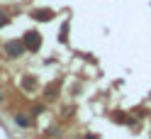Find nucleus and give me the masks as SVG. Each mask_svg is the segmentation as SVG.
<instances>
[{
    "mask_svg": "<svg viewBox=\"0 0 151 139\" xmlns=\"http://www.w3.org/2000/svg\"><path fill=\"white\" fill-rule=\"evenodd\" d=\"M24 49H27V44H24V42H7V44H5V54H7L10 59L22 56Z\"/></svg>",
    "mask_w": 151,
    "mask_h": 139,
    "instance_id": "nucleus-1",
    "label": "nucleus"
},
{
    "mask_svg": "<svg viewBox=\"0 0 151 139\" xmlns=\"http://www.w3.org/2000/svg\"><path fill=\"white\" fill-rule=\"evenodd\" d=\"M24 44H27V49L37 51V49L42 46V37H39V32H27V34H24Z\"/></svg>",
    "mask_w": 151,
    "mask_h": 139,
    "instance_id": "nucleus-2",
    "label": "nucleus"
},
{
    "mask_svg": "<svg viewBox=\"0 0 151 139\" xmlns=\"http://www.w3.org/2000/svg\"><path fill=\"white\" fill-rule=\"evenodd\" d=\"M34 17H37V20H42V22H46V20H51V12L49 10H39V12H34Z\"/></svg>",
    "mask_w": 151,
    "mask_h": 139,
    "instance_id": "nucleus-3",
    "label": "nucleus"
},
{
    "mask_svg": "<svg viewBox=\"0 0 151 139\" xmlns=\"http://www.w3.org/2000/svg\"><path fill=\"white\" fill-rule=\"evenodd\" d=\"M15 122L20 125V127H27V125H29V120H27L24 115H17V117H15Z\"/></svg>",
    "mask_w": 151,
    "mask_h": 139,
    "instance_id": "nucleus-4",
    "label": "nucleus"
},
{
    "mask_svg": "<svg viewBox=\"0 0 151 139\" xmlns=\"http://www.w3.org/2000/svg\"><path fill=\"white\" fill-rule=\"evenodd\" d=\"M5 24H7V15L0 12V27H5Z\"/></svg>",
    "mask_w": 151,
    "mask_h": 139,
    "instance_id": "nucleus-5",
    "label": "nucleus"
}]
</instances>
